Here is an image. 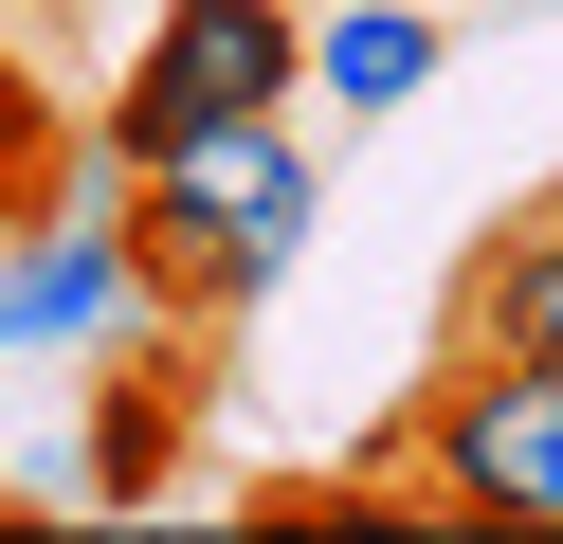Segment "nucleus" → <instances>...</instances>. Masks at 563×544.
<instances>
[{
  "label": "nucleus",
  "instance_id": "obj_1",
  "mask_svg": "<svg viewBox=\"0 0 563 544\" xmlns=\"http://www.w3.org/2000/svg\"><path fill=\"white\" fill-rule=\"evenodd\" d=\"M128 290H146L164 326H255L273 290L309 273V236H328V164L291 145V109H219V127H164L128 145Z\"/></svg>",
  "mask_w": 563,
  "mask_h": 544
},
{
  "label": "nucleus",
  "instance_id": "obj_8",
  "mask_svg": "<svg viewBox=\"0 0 563 544\" xmlns=\"http://www.w3.org/2000/svg\"><path fill=\"white\" fill-rule=\"evenodd\" d=\"M55 91H37V55H0V236H19V218H37V181H55Z\"/></svg>",
  "mask_w": 563,
  "mask_h": 544
},
{
  "label": "nucleus",
  "instance_id": "obj_2",
  "mask_svg": "<svg viewBox=\"0 0 563 544\" xmlns=\"http://www.w3.org/2000/svg\"><path fill=\"white\" fill-rule=\"evenodd\" d=\"M400 471H418V508H437V526L563 544V363H527V345H454V381L418 399Z\"/></svg>",
  "mask_w": 563,
  "mask_h": 544
},
{
  "label": "nucleus",
  "instance_id": "obj_7",
  "mask_svg": "<svg viewBox=\"0 0 563 544\" xmlns=\"http://www.w3.org/2000/svg\"><path fill=\"white\" fill-rule=\"evenodd\" d=\"M454 345L563 363V181H545L527 218H490V236H473V273H454Z\"/></svg>",
  "mask_w": 563,
  "mask_h": 544
},
{
  "label": "nucleus",
  "instance_id": "obj_6",
  "mask_svg": "<svg viewBox=\"0 0 563 544\" xmlns=\"http://www.w3.org/2000/svg\"><path fill=\"white\" fill-rule=\"evenodd\" d=\"M437 55H454V0H309V91L364 127L437 91Z\"/></svg>",
  "mask_w": 563,
  "mask_h": 544
},
{
  "label": "nucleus",
  "instance_id": "obj_3",
  "mask_svg": "<svg viewBox=\"0 0 563 544\" xmlns=\"http://www.w3.org/2000/svg\"><path fill=\"white\" fill-rule=\"evenodd\" d=\"M309 91V0H164L146 36H128V73H110V164L128 145H164V127H219V109H291Z\"/></svg>",
  "mask_w": 563,
  "mask_h": 544
},
{
  "label": "nucleus",
  "instance_id": "obj_5",
  "mask_svg": "<svg viewBox=\"0 0 563 544\" xmlns=\"http://www.w3.org/2000/svg\"><path fill=\"white\" fill-rule=\"evenodd\" d=\"M74 363H91V435H74V490H91V508H146L164 471H183V435H200V326L128 309L110 345H74Z\"/></svg>",
  "mask_w": 563,
  "mask_h": 544
},
{
  "label": "nucleus",
  "instance_id": "obj_4",
  "mask_svg": "<svg viewBox=\"0 0 563 544\" xmlns=\"http://www.w3.org/2000/svg\"><path fill=\"white\" fill-rule=\"evenodd\" d=\"M128 309H146L128 290V181H110V145H55L37 218L0 236V326L19 345H110Z\"/></svg>",
  "mask_w": 563,
  "mask_h": 544
},
{
  "label": "nucleus",
  "instance_id": "obj_9",
  "mask_svg": "<svg viewBox=\"0 0 563 544\" xmlns=\"http://www.w3.org/2000/svg\"><path fill=\"white\" fill-rule=\"evenodd\" d=\"M37 19H55V0H0V55H37Z\"/></svg>",
  "mask_w": 563,
  "mask_h": 544
}]
</instances>
